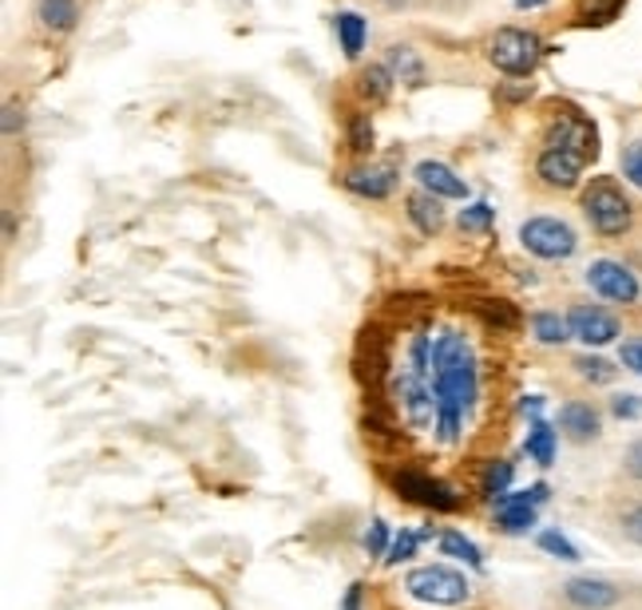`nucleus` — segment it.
<instances>
[{"instance_id": "26", "label": "nucleus", "mask_w": 642, "mask_h": 610, "mask_svg": "<svg viewBox=\"0 0 642 610\" xmlns=\"http://www.w3.org/2000/svg\"><path fill=\"white\" fill-rule=\"evenodd\" d=\"M512 476H515V464L488 460L485 472H480V495H485V500H500L504 492H512Z\"/></svg>"}, {"instance_id": "21", "label": "nucleus", "mask_w": 642, "mask_h": 610, "mask_svg": "<svg viewBox=\"0 0 642 610\" xmlns=\"http://www.w3.org/2000/svg\"><path fill=\"white\" fill-rule=\"evenodd\" d=\"M436 547H440V555H448V559H460V563H468L472 571H485V555H480V547H476L460 527H445V532L436 535Z\"/></svg>"}, {"instance_id": "33", "label": "nucleus", "mask_w": 642, "mask_h": 610, "mask_svg": "<svg viewBox=\"0 0 642 610\" xmlns=\"http://www.w3.org/2000/svg\"><path fill=\"white\" fill-rule=\"evenodd\" d=\"M623 178L631 183V187H639L642 190V139H634V143H627L623 148Z\"/></svg>"}, {"instance_id": "1", "label": "nucleus", "mask_w": 642, "mask_h": 610, "mask_svg": "<svg viewBox=\"0 0 642 610\" xmlns=\"http://www.w3.org/2000/svg\"><path fill=\"white\" fill-rule=\"evenodd\" d=\"M389 393L409 428H428L436 444H460L485 396V369L460 329H421L409 361L389 377Z\"/></svg>"}, {"instance_id": "14", "label": "nucleus", "mask_w": 642, "mask_h": 610, "mask_svg": "<svg viewBox=\"0 0 642 610\" xmlns=\"http://www.w3.org/2000/svg\"><path fill=\"white\" fill-rule=\"evenodd\" d=\"M555 428L559 436H567L572 444H591L595 436L603 433V421H599V409L587 401H567L559 413H555Z\"/></svg>"}, {"instance_id": "29", "label": "nucleus", "mask_w": 642, "mask_h": 610, "mask_svg": "<svg viewBox=\"0 0 642 610\" xmlns=\"http://www.w3.org/2000/svg\"><path fill=\"white\" fill-rule=\"evenodd\" d=\"M535 547L540 552H547L552 559H564V563H579V547H575L572 540H567L559 527H544V532L535 535Z\"/></svg>"}, {"instance_id": "23", "label": "nucleus", "mask_w": 642, "mask_h": 610, "mask_svg": "<svg viewBox=\"0 0 642 610\" xmlns=\"http://www.w3.org/2000/svg\"><path fill=\"white\" fill-rule=\"evenodd\" d=\"M36 17L48 32H72L79 24L76 0H36Z\"/></svg>"}, {"instance_id": "34", "label": "nucleus", "mask_w": 642, "mask_h": 610, "mask_svg": "<svg viewBox=\"0 0 642 610\" xmlns=\"http://www.w3.org/2000/svg\"><path fill=\"white\" fill-rule=\"evenodd\" d=\"M619 527H623V535L634 547H642V503H634V508H627V512L619 515Z\"/></svg>"}, {"instance_id": "32", "label": "nucleus", "mask_w": 642, "mask_h": 610, "mask_svg": "<svg viewBox=\"0 0 642 610\" xmlns=\"http://www.w3.org/2000/svg\"><path fill=\"white\" fill-rule=\"evenodd\" d=\"M389 543H393V527H389L385 520H373L366 532V552L373 555V559H381V555H389Z\"/></svg>"}, {"instance_id": "7", "label": "nucleus", "mask_w": 642, "mask_h": 610, "mask_svg": "<svg viewBox=\"0 0 642 610\" xmlns=\"http://www.w3.org/2000/svg\"><path fill=\"white\" fill-rule=\"evenodd\" d=\"M552 488L547 483H532L524 492H504L500 500H492V527L500 535H527L535 527V515L547 503Z\"/></svg>"}, {"instance_id": "10", "label": "nucleus", "mask_w": 642, "mask_h": 610, "mask_svg": "<svg viewBox=\"0 0 642 610\" xmlns=\"http://www.w3.org/2000/svg\"><path fill=\"white\" fill-rule=\"evenodd\" d=\"M544 148H559V151H572V155H579V159H595V151H599V131H595V123L587 116L567 111V116L552 119Z\"/></svg>"}, {"instance_id": "38", "label": "nucleus", "mask_w": 642, "mask_h": 610, "mask_svg": "<svg viewBox=\"0 0 642 610\" xmlns=\"http://www.w3.org/2000/svg\"><path fill=\"white\" fill-rule=\"evenodd\" d=\"M366 582H353L346 591V599H341V610H366Z\"/></svg>"}, {"instance_id": "2", "label": "nucleus", "mask_w": 642, "mask_h": 610, "mask_svg": "<svg viewBox=\"0 0 642 610\" xmlns=\"http://www.w3.org/2000/svg\"><path fill=\"white\" fill-rule=\"evenodd\" d=\"M389 488L405 503H416V508H425V512H436V515H453L465 508V492L460 488H453L440 476L425 472V468H416V464L393 468L389 472Z\"/></svg>"}, {"instance_id": "36", "label": "nucleus", "mask_w": 642, "mask_h": 610, "mask_svg": "<svg viewBox=\"0 0 642 610\" xmlns=\"http://www.w3.org/2000/svg\"><path fill=\"white\" fill-rule=\"evenodd\" d=\"M623 472L631 476V480H642V436L631 444V448H627V456H623Z\"/></svg>"}, {"instance_id": "35", "label": "nucleus", "mask_w": 642, "mask_h": 610, "mask_svg": "<svg viewBox=\"0 0 642 610\" xmlns=\"http://www.w3.org/2000/svg\"><path fill=\"white\" fill-rule=\"evenodd\" d=\"M611 413L619 416V421H634V416L642 413V396H634V393H619L611 401Z\"/></svg>"}, {"instance_id": "31", "label": "nucleus", "mask_w": 642, "mask_h": 610, "mask_svg": "<svg viewBox=\"0 0 642 610\" xmlns=\"http://www.w3.org/2000/svg\"><path fill=\"white\" fill-rule=\"evenodd\" d=\"M619 9H623V0H579V17L587 24H607Z\"/></svg>"}, {"instance_id": "17", "label": "nucleus", "mask_w": 642, "mask_h": 610, "mask_svg": "<svg viewBox=\"0 0 642 610\" xmlns=\"http://www.w3.org/2000/svg\"><path fill=\"white\" fill-rule=\"evenodd\" d=\"M385 68L393 72V79L396 84H405V88H425V79H428L425 59H421L416 48H409V44H393V48L385 52Z\"/></svg>"}, {"instance_id": "41", "label": "nucleus", "mask_w": 642, "mask_h": 610, "mask_svg": "<svg viewBox=\"0 0 642 610\" xmlns=\"http://www.w3.org/2000/svg\"><path fill=\"white\" fill-rule=\"evenodd\" d=\"M520 413H524L527 421H540V416H544V396H524V401H520Z\"/></svg>"}, {"instance_id": "37", "label": "nucleus", "mask_w": 642, "mask_h": 610, "mask_svg": "<svg viewBox=\"0 0 642 610\" xmlns=\"http://www.w3.org/2000/svg\"><path fill=\"white\" fill-rule=\"evenodd\" d=\"M619 361H623L631 373L642 377V341H627L623 349H619Z\"/></svg>"}, {"instance_id": "19", "label": "nucleus", "mask_w": 642, "mask_h": 610, "mask_svg": "<svg viewBox=\"0 0 642 610\" xmlns=\"http://www.w3.org/2000/svg\"><path fill=\"white\" fill-rule=\"evenodd\" d=\"M532 337L547 349H559V345L572 341V325L567 314H555V309H535L532 314Z\"/></svg>"}, {"instance_id": "13", "label": "nucleus", "mask_w": 642, "mask_h": 610, "mask_svg": "<svg viewBox=\"0 0 642 610\" xmlns=\"http://www.w3.org/2000/svg\"><path fill=\"white\" fill-rule=\"evenodd\" d=\"M584 163L587 159L572 155V151L544 148L540 151V159H535V175L544 178L552 190H575L579 187V175H584Z\"/></svg>"}, {"instance_id": "3", "label": "nucleus", "mask_w": 642, "mask_h": 610, "mask_svg": "<svg viewBox=\"0 0 642 610\" xmlns=\"http://www.w3.org/2000/svg\"><path fill=\"white\" fill-rule=\"evenodd\" d=\"M405 595L416 602H428V607H460L472 599V582L448 563H425L405 575Z\"/></svg>"}, {"instance_id": "4", "label": "nucleus", "mask_w": 642, "mask_h": 610, "mask_svg": "<svg viewBox=\"0 0 642 610\" xmlns=\"http://www.w3.org/2000/svg\"><path fill=\"white\" fill-rule=\"evenodd\" d=\"M584 218L599 238H623L634 222V207L611 178H595L584 190Z\"/></svg>"}, {"instance_id": "8", "label": "nucleus", "mask_w": 642, "mask_h": 610, "mask_svg": "<svg viewBox=\"0 0 642 610\" xmlns=\"http://www.w3.org/2000/svg\"><path fill=\"white\" fill-rule=\"evenodd\" d=\"M587 286L595 294L603 297V302H614V305H634L642 297V282L631 266L623 262H614V258H595L591 266H587Z\"/></svg>"}, {"instance_id": "24", "label": "nucleus", "mask_w": 642, "mask_h": 610, "mask_svg": "<svg viewBox=\"0 0 642 610\" xmlns=\"http://www.w3.org/2000/svg\"><path fill=\"white\" fill-rule=\"evenodd\" d=\"M480 317H485L492 329H504V334H515L520 325H524V314H520V305L508 302V297H485V302L476 305Z\"/></svg>"}, {"instance_id": "6", "label": "nucleus", "mask_w": 642, "mask_h": 610, "mask_svg": "<svg viewBox=\"0 0 642 610\" xmlns=\"http://www.w3.org/2000/svg\"><path fill=\"white\" fill-rule=\"evenodd\" d=\"M520 242H524L527 254L544 258V262H567V258L579 250V235L567 227L564 218L552 215H535L520 227Z\"/></svg>"}, {"instance_id": "12", "label": "nucleus", "mask_w": 642, "mask_h": 610, "mask_svg": "<svg viewBox=\"0 0 642 610\" xmlns=\"http://www.w3.org/2000/svg\"><path fill=\"white\" fill-rule=\"evenodd\" d=\"M564 599L572 602L575 610H611L614 602L623 599L619 582L599 579V575H579V579L564 582Z\"/></svg>"}, {"instance_id": "30", "label": "nucleus", "mask_w": 642, "mask_h": 610, "mask_svg": "<svg viewBox=\"0 0 642 610\" xmlns=\"http://www.w3.org/2000/svg\"><path fill=\"white\" fill-rule=\"evenodd\" d=\"M428 540V532H413V527H401V532L393 535V543H389V555L385 563H409L416 559V552H421V543Z\"/></svg>"}, {"instance_id": "15", "label": "nucleus", "mask_w": 642, "mask_h": 610, "mask_svg": "<svg viewBox=\"0 0 642 610\" xmlns=\"http://www.w3.org/2000/svg\"><path fill=\"white\" fill-rule=\"evenodd\" d=\"M413 178H416V187L428 190V195H436V198H453V203L468 198L465 178L456 175L453 167H445V163H436V159H421L413 167Z\"/></svg>"}, {"instance_id": "42", "label": "nucleus", "mask_w": 642, "mask_h": 610, "mask_svg": "<svg viewBox=\"0 0 642 610\" xmlns=\"http://www.w3.org/2000/svg\"><path fill=\"white\" fill-rule=\"evenodd\" d=\"M520 9H535V4H544V0H515Z\"/></svg>"}, {"instance_id": "5", "label": "nucleus", "mask_w": 642, "mask_h": 610, "mask_svg": "<svg viewBox=\"0 0 642 610\" xmlns=\"http://www.w3.org/2000/svg\"><path fill=\"white\" fill-rule=\"evenodd\" d=\"M540 56H544V44H540V36L527 29H500L492 36V44H488V59H492L496 72H504L508 79H527L535 72V64H540Z\"/></svg>"}, {"instance_id": "27", "label": "nucleus", "mask_w": 642, "mask_h": 610, "mask_svg": "<svg viewBox=\"0 0 642 610\" xmlns=\"http://www.w3.org/2000/svg\"><path fill=\"white\" fill-rule=\"evenodd\" d=\"M572 369L579 377H584L587 384H611L614 377H619V369H614V364L607 361V357H595V353H579L572 361Z\"/></svg>"}, {"instance_id": "18", "label": "nucleus", "mask_w": 642, "mask_h": 610, "mask_svg": "<svg viewBox=\"0 0 642 610\" xmlns=\"http://www.w3.org/2000/svg\"><path fill=\"white\" fill-rule=\"evenodd\" d=\"M555 448H559V428H555V424H547L544 416H540V421H527L524 453L532 456L540 468H552V464H555Z\"/></svg>"}, {"instance_id": "25", "label": "nucleus", "mask_w": 642, "mask_h": 610, "mask_svg": "<svg viewBox=\"0 0 642 610\" xmlns=\"http://www.w3.org/2000/svg\"><path fill=\"white\" fill-rule=\"evenodd\" d=\"M346 139H349V151H353L357 159L373 155V143H377L373 116H369V111H353L346 123Z\"/></svg>"}, {"instance_id": "40", "label": "nucleus", "mask_w": 642, "mask_h": 610, "mask_svg": "<svg viewBox=\"0 0 642 610\" xmlns=\"http://www.w3.org/2000/svg\"><path fill=\"white\" fill-rule=\"evenodd\" d=\"M532 96V84H504L500 88V99H508V104H520V99Z\"/></svg>"}, {"instance_id": "11", "label": "nucleus", "mask_w": 642, "mask_h": 610, "mask_svg": "<svg viewBox=\"0 0 642 610\" xmlns=\"http://www.w3.org/2000/svg\"><path fill=\"white\" fill-rule=\"evenodd\" d=\"M341 183H346V190H353V195L381 203V198H389L396 190L401 171H396V163H361V167H349Z\"/></svg>"}, {"instance_id": "16", "label": "nucleus", "mask_w": 642, "mask_h": 610, "mask_svg": "<svg viewBox=\"0 0 642 610\" xmlns=\"http://www.w3.org/2000/svg\"><path fill=\"white\" fill-rule=\"evenodd\" d=\"M405 210H409V222H413L421 235H440L445 227V198L428 195V190H409L405 198Z\"/></svg>"}, {"instance_id": "22", "label": "nucleus", "mask_w": 642, "mask_h": 610, "mask_svg": "<svg viewBox=\"0 0 642 610\" xmlns=\"http://www.w3.org/2000/svg\"><path fill=\"white\" fill-rule=\"evenodd\" d=\"M393 72L385 64H369V68L357 72V96L366 99V104H385L393 96Z\"/></svg>"}, {"instance_id": "28", "label": "nucleus", "mask_w": 642, "mask_h": 610, "mask_svg": "<svg viewBox=\"0 0 642 610\" xmlns=\"http://www.w3.org/2000/svg\"><path fill=\"white\" fill-rule=\"evenodd\" d=\"M456 227L465 235H488L496 227V207L492 203H468L460 215H456Z\"/></svg>"}, {"instance_id": "20", "label": "nucleus", "mask_w": 642, "mask_h": 610, "mask_svg": "<svg viewBox=\"0 0 642 610\" xmlns=\"http://www.w3.org/2000/svg\"><path fill=\"white\" fill-rule=\"evenodd\" d=\"M334 29H337V44H341L346 59H357L361 52H366V40H369L366 17H357V12H337Z\"/></svg>"}, {"instance_id": "9", "label": "nucleus", "mask_w": 642, "mask_h": 610, "mask_svg": "<svg viewBox=\"0 0 642 610\" xmlns=\"http://www.w3.org/2000/svg\"><path fill=\"white\" fill-rule=\"evenodd\" d=\"M567 325H572L575 341H584L587 349H603V345L619 341V317L607 314L603 305L575 302L572 309H567Z\"/></svg>"}, {"instance_id": "39", "label": "nucleus", "mask_w": 642, "mask_h": 610, "mask_svg": "<svg viewBox=\"0 0 642 610\" xmlns=\"http://www.w3.org/2000/svg\"><path fill=\"white\" fill-rule=\"evenodd\" d=\"M17 128H24V111L17 104H4V135H17Z\"/></svg>"}]
</instances>
